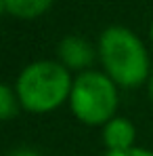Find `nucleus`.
I'll list each match as a JSON object with an SVG mask.
<instances>
[{
    "label": "nucleus",
    "instance_id": "1",
    "mask_svg": "<svg viewBox=\"0 0 153 156\" xmlns=\"http://www.w3.org/2000/svg\"><path fill=\"white\" fill-rule=\"evenodd\" d=\"M99 57L105 74L120 87L132 89L151 76L147 49L128 27L111 26L103 32L99 40Z\"/></svg>",
    "mask_w": 153,
    "mask_h": 156
},
{
    "label": "nucleus",
    "instance_id": "2",
    "mask_svg": "<svg viewBox=\"0 0 153 156\" xmlns=\"http://www.w3.org/2000/svg\"><path fill=\"white\" fill-rule=\"evenodd\" d=\"M74 80L61 61H34L21 70L15 91L23 110L46 114L65 104L72 95Z\"/></svg>",
    "mask_w": 153,
    "mask_h": 156
},
{
    "label": "nucleus",
    "instance_id": "3",
    "mask_svg": "<svg viewBox=\"0 0 153 156\" xmlns=\"http://www.w3.org/2000/svg\"><path fill=\"white\" fill-rule=\"evenodd\" d=\"M69 105L80 122L90 127L107 125L118 110L115 82L103 72H95V70L80 72L74 78Z\"/></svg>",
    "mask_w": 153,
    "mask_h": 156
},
{
    "label": "nucleus",
    "instance_id": "4",
    "mask_svg": "<svg viewBox=\"0 0 153 156\" xmlns=\"http://www.w3.org/2000/svg\"><path fill=\"white\" fill-rule=\"evenodd\" d=\"M59 59L67 70L86 72L95 61V49L82 36H65L59 42Z\"/></svg>",
    "mask_w": 153,
    "mask_h": 156
},
{
    "label": "nucleus",
    "instance_id": "5",
    "mask_svg": "<svg viewBox=\"0 0 153 156\" xmlns=\"http://www.w3.org/2000/svg\"><path fill=\"white\" fill-rule=\"evenodd\" d=\"M136 129L124 116H113L107 125H103V141L107 152H124L134 148Z\"/></svg>",
    "mask_w": 153,
    "mask_h": 156
},
{
    "label": "nucleus",
    "instance_id": "6",
    "mask_svg": "<svg viewBox=\"0 0 153 156\" xmlns=\"http://www.w3.org/2000/svg\"><path fill=\"white\" fill-rule=\"evenodd\" d=\"M2 4L11 15L19 19H34L51 9L52 0H2Z\"/></svg>",
    "mask_w": 153,
    "mask_h": 156
},
{
    "label": "nucleus",
    "instance_id": "7",
    "mask_svg": "<svg viewBox=\"0 0 153 156\" xmlns=\"http://www.w3.org/2000/svg\"><path fill=\"white\" fill-rule=\"evenodd\" d=\"M19 97H17V91L11 89L8 84L0 82V120H11L17 112H19Z\"/></svg>",
    "mask_w": 153,
    "mask_h": 156
},
{
    "label": "nucleus",
    "instance_id": "8",
    "mask_svg": "<svg viewBox=\"0 0 153 156\" xmlns=\"http://www.w3.org/2000/svg\"><path fill=\"white\" fill-rule=\"evenodd\" d=\"M105 156H153L151 150H145V148H130V150H124V152H107Z\"/></svg>",
    "mask_w": 153,
    "mask_h": 156
},
{
    "label": "nucleus",
    "instance_id": "9",
    "mask_svg": "<svg viewBox=\"0 0 153 156\" xmlns=\"http://www.w3.org/2000/svg\"><path fill=\"white\" fill-rule=\"evenodd\" d=\"M149 93H151V99H153V70H151V76H149Z\"/></svg>",
    "mask_w": 153,
    "mask_h": 156
},
{
    "label": "nucleus",
    "instance_id": "10",
    "mask_svg": "<svg viewBox=\"0 0 153 156\" xmlns=\"http://www.w3.org/2000/svg\"><path fill=\"white\" fill-rule=\"evenodd\" d=\"M2 9H4V4H2V0H0V13H2Z\"/></svg>",
    "mask_w": 153,
    "mask_h": 156
},
{
    "label": "nucleus",
    "instance_id": "11",
    "mask_svg": "<svg viewBox=\"0 0 153 156\" xmlns=\"http://www.w3.org/2000/svg\"><path fill=\"white\" fill-rule=\"evenodd\" d=\"M151 40H153V23H151Z\"/></svg>",
    "mask_w": 153,
    "mask_h": 156
}]
</instances>
